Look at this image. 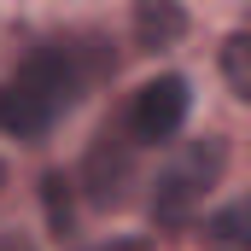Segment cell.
Listing matches in <instances>:
<instances>
[{
    "mask_svg": "<svg viewBox=\"0 0 251 251\" xmlns=\"http://www.w3.org/2000/svg\"><path fill=\"white\" fill-rule=\"evenodd\" d=\"M222 164H228V146L216 134H199L187 140L152 181V222L158 228H187L193 210L204 204V193L222 181Z\"/></svg>",
    "mask_w": 251,
    "mask_h": 251,
    "instance_id": "cell-1",
    "label": "cell"
},
{
    "mask_svg": "<svg viewBox=\"0 0 251 251\" xmlns=\"http://www.w3.org/2000/svg\"><path fill=\"white\" fill-rule=\"evenodd\" d=\"M88 59H82V47H64V41H47V47H35L29 59L18 64V76H12V88L24 94V100H35L53 123H59L64 111L76 105V94L88 88Z\"/></svg>",
    "mask_w": 251,
    "mask_h": 251,
    "instance_id": "cell-2",
    "label": "cell"
},
{
    "mask_svg": "<svg viewBox=\"0 0 251 251\" xmlns=\"http://www.w3.org/2000/svg\"><path fill=\"white\" fill-rule=\"evenodd\" d=\"M187 76H152L140 94H134V105H128V134L134 140H146V146H158V140H170L176 128L187 123Z\"/></svg>",
    "mask_w": 251,
    "mask_h": 251,
    "instance_id": "cell-3",
    "label": "cell"
},
{
    "mask_svg": "<svg viewBox=\"0 0 251 251\" xmlns=\"http://www.w3.org/2000/svg\"><path fill=\"white\" fill-rule=\"evenodd\" d=\"M82 187L94 204H123L128 187H134V140L123 134H100L94 146H88V158H82Z\"/></svg>",
    "mask_w": 251,
    "mask_h": 251,
    "instance_id": "cell-4",
    "label": "cell"
},
{
    "mask_svg": "<svg viewBox=\"0 0 251 251\" xmlns=\"http://www.w3.org/2000/svg\"><path fill=\"white\" fill-rule=\"evenodd\" d=\"M199 246L204 251H251V199H234V204L210 210L199 222Z\"/></svg>",
    "mask_w": 251,
    "mask_h": 251,
    "instance_id": "cell-5",
    "label": "cell"
},
{
    "mask_svg": "<svg viewBox=\"0 0 251 251\" xmlns=\"http://www.w3.org/2000/svg\"><path fill=\"white\" fill-rule=\"evenodd\" d=\"M134 35H140V47H170V41L187 35V12L170 6V0H140L134 6Z\"/></svg>",
    "mask_w": 251,
    "mask_h": 251,
    "instance_id": "cell-6",
    "label": "cell"
},
{
    "mask_svg": "<svg viewBox=\"0 0 251 251\" xmlns=\"http://www.w3.org/2000/svg\"><path fill=\"white\" fill-rule=\"evenodd\" d=\"M0 128L18 134V140H41V134L53 128V117H47L35 100H24L18 88H0Z\"/></svg>",
    "mask_w": 251,
    "mask_h": 251,
    "instance_id": "cell-7",
    "label": "cell"
},
{
    "mask_svg": "<svg viewBox=\"0 0 251 251\" xmlns=\"http://www.w3.org/2000/svg\"><path fill=\"white\" fill-rule=\"evenodd\" d=\"M41 204H47V228L53 234H76V199H70V181H64V170H47L41 176Z\"/></svg>",
    "mask_w": 251,
    "mask_h": 251,
    "instance_id": "cell-8",
    "label": "cell"
},
{
    "mask_svg": "<svg viewBox=\"0 0 251 251\" xmlns=\"http://www.w3.org/2000/svg\"><path fill=\"white\" fill-rule=\"evenodd\" d=\"M222 76H228V88L251 105V29H234L222 41Z\"/></svg>",
    "mask_w": 251,
    "mask_h": 251,
    "instance_id": "cell-9",
    "label": "cell"
},
{
    "mask_svg": "<svg viewBox=\"0 0 251 251\" xmlns=\"http://www.w3.org/2000/svg\"><path fill=\"white\" fill-rule=\"evenodd\" d=\"M100 251H152V240H105Z\"/></svg>",
    "mask_w": 251,
    "mask_h": 251,
    "instance_id": "cell-10",
    "label": "cell"
},
{
    "mask_svg": "<svg viewBox=\"0 0 251 251\" xmlns=\"http://www.w3.org/2000/svg\"><path fill=\"white\" fill-rule=\"evenodd\" d=\"M0 251H29V246H24V240H0Z\"/></svg>",
    "mask_w": 251,
    "mask_h": 251,
    "instance_id": "cell-11",
    "label": "cell"
},
{
    "mask_svg": "<svg viewBox=\"0 0 251 251\" xmlns=\"http://www.w3.org/2000/svg\"><path fill=\"white\" fill-rule=\"evenodd\" d=\"M0 193H6V158H0Z\"/></svg>",
    "mask_w": 251,
    "mask_h": 251,
    "instance_id": "cell-12",
    "label": "cell"
}]
</instances>
